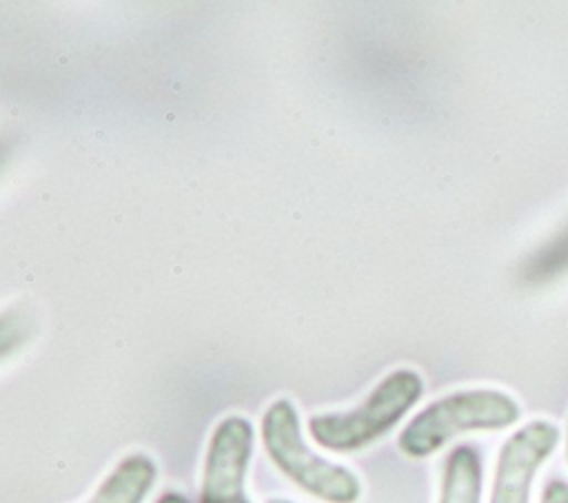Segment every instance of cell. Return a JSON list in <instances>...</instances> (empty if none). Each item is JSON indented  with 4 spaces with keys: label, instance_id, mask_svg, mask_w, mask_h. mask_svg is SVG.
<instances>
[{
    "label": "cell",
    "instance_id": "1",
    "mask_svg": "<svg viewBox=\"0 0 568 503\" xmlns=\"http://www.w3.org/2000/svg\"><path fill=\"white\" fill-rule=\"evenodd\" d=\"M260 432L268 459L300 490L324 503H355L359 499V479L306 445L293 401L275 399L262 417Z\"/></svg>",
    "mask_w": 568,
    "mask_h": 503
},
{
    "label": "cell",
    "instance_id": "2",
    "mask_svg": "<svg viewBox=\"0 0 568 503\" xmlns=\"http://www.w3.org/2000/svg\"><path fill=\"white\" fill-rule=\"evenodd\" d=\"M424 381L410 368L386 374L353 410L308 419L313 441L331 452H355L384 437L422 397Z\"/></svg>",
    "mask_w": 568,
    "mask_h": 503
},
{
    "label": "cell",
    "instance_id": "3",
    "mask_svg": "<svg viewBox=\"0 0 568 503\" xmlns=\"http://www.w3.org/2000/svg\"><path fill=\"white\" fill-rule=\"evenodd\" d=\"M519 419V403L490 388L462 390L437 399L399 434V450L413 459H424L444 448L453 437L470 430H501Z\"/></svg>",
    "mask_w": 568,
    "mask_h": 503
},
{
    "label": "cell",
    "instance_id": "4",
    "mask_svg": "<svg viewBox=\"0 0 568 503\" xmlns=\"http://www.w3.org/2000/svg\"><path fill=\"white\" fill-rule=\"evenodd\" d=\"M253 423L246 417H224L206 448L200 503H251L244 490L253 454Z\"/></svg>",
    "mask_w": 568,
    "mask_h": 503
},
{
    "label": "cell",
    "instance_id": "5",
    "mask_svg": "<svg viewBox=\"0 0 568 503\" xmlns=\"http://www.w3.org/2000/svg\"><path fill=\"white\" fill-rule=\"evenodd\" d=\"M559 443V428L537 419L519 428L501 445L490 503H530V485L539 465Z\"/></svg>",
    "mask_w": 568,
    "mask_h": 503
},
{
    "label": "cell",
    "instance_id": "6",
    "mask_svg": "<svg viewBox=\"0 0 568 503\" xmlns=\"http://www.w3.org/2000/svg\"><path fill=\"white\" fill-rule=\"evenodd\" d=\"M158 476L155 461L142 452L126 454L98 485L87 503H142Z\"/></svg>",
    "mask_w": 568,
    "mask_h": 503
},
{
    "label": "cell",
    "instance_id": "7",
    "mask_svg": "<svg viewBox=\"0 0 568 503\" xmlns=\"http://www.w3.org/2000/svg\"><path fill=\"white\" fill-rule=\"evenodd\" d=\"M481 501V456L470 445H457L444 465L439 503Z\"/></svg>",
    "mask_w": 568,
    "mask_h": 503
},
{
    "label": "cell",
    "instance_id": "8",
    "mask_svg": "<svg viewBox=\"0 0 568 503\" xmlns=\"http://www.w3.org/2000/svg\"><path fill=\"white\" fill-rule=\"evenodd\" d=\"M24 335V321L16 312L0 315V355L9 352L16 343H20Z\"/></svg>",
    "mask_w": 568,
    "mask_h": 503
},
{
    "label": "cell",
    "instance_id": "9",
    "mask_svg": "<svg viewBox=\"0 0 568 503\" xmlns=\"http://www.w3.org/2000/svg\"><path fill=\"white\" fill-rule=\"evenodd\" d=\"M566 261H568V230H566V235H564L561 239H557V244L552 246V250H546V255L541 257V261H539L537 268H539L544 275H548V273L555 268V264L566 266Z\"/></svg>",
    "mask_w": 568,
    "mask_h": 503
},
{
    "label": "cell",
    "instance_id": "10",
    "mask_svg": "<svg viewBox=\"0 0 568 503\" xmlns=\"http://www.w3.org/2000/svg\"><path fill=\"white\" fill-rule=\"evenodd\" d=\"M541 503H568V483L566 481H550L544 487Z\"/></svg>",
    "mask_w": 568,
    "mask_h": 503
},
{
    "label": "cell",
    "instance_id": "11",
    "mask_svg": "<svg viewBox=\"0 0 568 503\" xmlns=\"http://www.w3.org/2000/svg\"><path fill=\"white\" fill-rule=\"evenodd\" d=\"M155 503H191L184 494H180V492H164Z\"/></svg>",
    "mask_w": 568,
    "mask_h": 503
},
{
    "label": "cell",
    "instance_id": "12",
    "mask_svg": "<svg viewBox=\"0 0 568 503\" xmlns=\"http://www.w3.org/2000/svg\"><path fill=\"white\" fill-rule=\"evenodd\" d=\"M266 503H293V501H288V499H268Z\"/></svg>",
    "mask_w": 568,
    "mask_h": 503
},
{
    "label": "cell",
    "instance_id": "13",
    "mask_svg": "<svg viewBox=\"0 0 568 503\" xmlns=\"http://www.w3.org/2000/svg\"><path fill=\"white\" fill-rule=\"evenodd\" d=\"M2 157H4V151H2V144H0V164H2Z\"/></svg>",
    "mask_w": 568,
    "mask_h": 503
},
{
    "label": "cell",
    "instance_id": "14",
    "mask_svg": "<svg viewBox=\"0 0 568 503\" xmlns=\"http://www.w3.org/2000/svg\"><path fill=\"white\" fill-rule=\"evenodd\" d=\"M566 454H568V445H566Z\"/></svg>",
    "mask_w": 568,
    "mask_h": 503
}]
</instances>
